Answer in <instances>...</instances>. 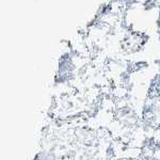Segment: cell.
Masks as SVG:
<instances>
[{"label": "cell", "instance_id": "1", "mask_svg": "<svg viewBox=\"0 0 160 160\" xmlns=\"http://www.w3.org/2000/svg\"><path fill=\"white\" fill-rule=\"evenodd\" d=\"M143 8L145 11H151L152 9H154V8L158 7V4H157V0H145V1H143Z\"/></svg>", "mask_w": 160, "mask_h": 160}, {"label": "cell", "instance_id": "2", "mask_svg": "<svg viewBox=\"0 0 160 160\" xmlns=\"http://www.w3.org/2000/svg\"><path fill=\"white\" fill-rule=\"evenodd\" d=\"M137 3H138V0H124V4H125L126 9H131Z\"/></svg>", "mask_w": 160, "mask_h": 160}]
</instances>
